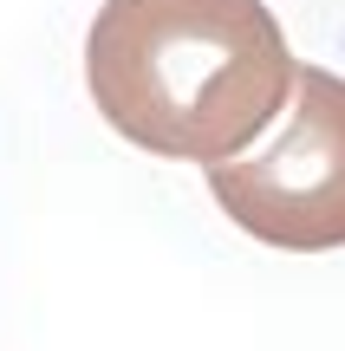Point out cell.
<instances>
[{"mask_svg":"<svg viewBox=\"0 0 345 351\" xmlns=\"http://www.w3.org/2000/svg\"><path fill=\"white\" fill-rule=\"evenodd\" d=\"M98 117L169 163H235L294 104L300 59L267 0H104L85 33Z\"/></svg>","mask_w":345,"mask_h":351,"instance_id":"1","label":"cell"},{"mask_svg":"<svg viewBox=\"0 0 345 351\" xmlns=\"http://www.w3.org/2000/svg\"><path fill=\"white\" fill-rule=\"evenodd\" d=\"M209 195L241 234L281 254L345 247V78L300 65L281 130L261 150L209 169Z\"/></svg>","mask_w":345,"mask_h":351,"instance_id":"2","label":"cell"}]
</instances>
